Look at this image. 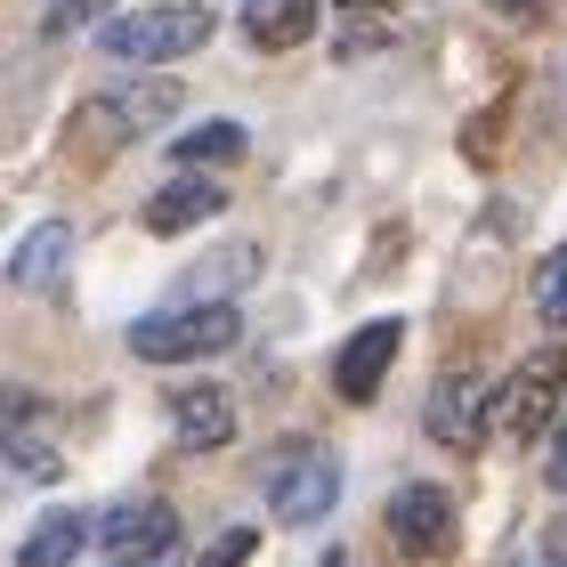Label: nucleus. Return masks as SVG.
<instances>
[{"instance_id":"6ab92c4d","label":"nucleus","mask_w":567,"mask_h":567,"mask_svg":"<svg viewBox=\"0 0 567 567\" xmlns=\"http://www.w3.org/2000/svg\"><path fill=\"white\" fill-rule=\"evenodd\" d=\"M551 559L567 567V519H551Z\"/></svg>"},{"instance_id":"f8f14e48","label":"nucleus","mask_w":567,"mask_h":567,"mask_svg":"<svg viewBox=\"0 0 567 567\" xmlns=\"http://www.w3.org/2000/svg\"><path fill=\"white\" fill-rule=\"evenodd\" d=\"M65 251H73V227H65V219H49V227H33V236L17 244V260H9V276L24 284V292H41V284H49V276L65 268Z\"/></svg>"},{"instance_id":"412c9836","label":"nucleus","mask_w":567,"mask_h":567,"mask_svg":"<svg viewBox=\"0 0 567 567\" xmlns=\"http://www.w3.org/2000/svg\"><path fill=\"white\" fill-rule=\"evenodd\" d=\"M349 9H365V0H349Z\"/></svg>"},{"instance_id":"4468645a","label":"nucleus","mask_w":567,"mask_h":567,"mask_svg":"<svg viewBox=\"0 0 567 567\" xmlns=\"http://www.w3.org/2000/svg\"><path fill=\"white\" fill-rule=\"evenodd\" d=\"M178 163H236V154H244V122H203V131H178Z\"/></svg>"},{"instance_id":"423d86ee","label":"nucleus","mask_w":567,"mask_h":567,"mask_svg":"<svg viewBox=\"0 0 567 567\" xmlns=\"http://www.w3.org/2000/svg\"><path fill=\"white\" fill-rule=\"evenodd\" d=\"M390 535L414 559H437V551H454V495L446 486H398V503H390Z\"/></svg>"},{"instance_id":"ddd939ff","label":"nucleus","mask_w":567,"mask_h":567,"mask_svg":"<svg viewBox=\"0 0 567 567\" xmlns=\"http://www.w3.org/2000/svg\"><path fill=\"white\" fill-rule=\"evenodd\" d=\"M82 544H90V527L73 519V511H58V519H41V527L17 544V567H73V559H82Z\"/></svg>"},{"instance_id":"f03ea898","label":"nucleus","mask_w":567,"mask_h":567,"mask_svg":"<svg viewBox=\"0 0 567 567\" xmlns=\"http://www.w3.org/2000/svg\"><path fill=\"white\" fill-rule=\"evenodd\" d=\"M244 341V317L227 300H203V308H171V317H138L131 324V349L146 365H178V357H219Z\"/></svg>"},{"instance_id":"f3484780","label":"nucleus","mask_w":567,"mask_h":567,"mask_svg":"<svg viewBox=\"0 0 567 567\" xmlns=\"http://www.w3.org/2000/svg\"><path fill=\"white\" fill-rule=\"evenodd\" d=\"M544 478H551V486H559V495H567V422L551 430V471H544Z\"/></svg>"},{"instance_id":"1a4fd4ad","label":"nucleus","mask_w":567,"mask_h":567,"mask_svg":"<svg viewBox=\"0 0 567 567\" xmlns=\"http://www.w3.org/2000/svg\"><path fill=\"white\" fill-rule=\"evenodd\" d=\"M219 212H227V195L212 187V178H171V187L146 203V227H154V236H187V227L219 219Z\"/></svg>"},{"instance_id":"2eb2a0df","label":"nucleus","mask_w":567,"mask_h":567,"mask_svg":"<svg viewBox=\"0 0 567 567\" xmlns=\"http://www.w3.org/2000/svg\"><path fill=\"white\" fill-rule=\"evenodd\" d=\"M535 308H544V324H567V244L544 260V276H535Z\"/></svg>"},{"instance_id":"0eeeda50","label":"nucleus","mask_w":567,"mask_h":567,"mask_svg":"<svg viewBox=\"0 0 567 567\" xmlns=\"http://www.w3.org/2000/svg\"><path fill=\"white\" fill-rule=\"evenodd\" d=\"M171 430L187 437L195 454H212L236 437V405H227V390H212V381H187V390H171Z\"/></svg>"},{"instance_id":"9d476101","label":"nucleus","mask_w":567,"mask_h":567,"mask_svg":"<svg viewBox=\"0 0 567 567\" xmlns=\"http://www.w3.org/2000/svg\"><path fill=\"white\" fill-rule=\"evenodd\" d=\"M478 430H486L478 422V381L471 373H446L430 390V437H437V446H471Z\"/></svg>"},{"instance_id":"7ed1b4c3","label":"nucleus","mask_w":567,"mask_h":567,"mask_svg":"<svg viewBox=\"0 0 567 567\" xmlns=\"http://www.w3.org/2000/svg\"><path fill=\"white\" fill-rule=\"evenodd\" d=\"M341 503V462L317 454V446H284L268 462V511L284 527H308V519H324V511Z\"/></svg>"},{"instance_id":"39448f33","label":"nucleus","mask_w":567,"mask_h":567,"mask_svg":"<svg viewBox=\"0 0 567 567\" xmlns=\"http://www.w3.org/2000/svg\"><path fill=\"white\" fill-rule=\"evenodd\" d=\"M398 341H405V324H398V317L357 324V332H349V349L332 357V390H341L349 405H365V398L381 390V373L398 365Z\"/></svg>"},{"instance_id":"9b49d317","label":"nucleus","mask_w":567,"mask_h":567,"mask_svg":"<svg viewBox=\"0 0 567 567\" xmlns=\"http://www.w3.org/2000/svg\"><path fill=\"white\" fill-rule=\"evenodd\" d=\"M308 24H317V0H251L244 9V33L260 49H300Z\"/></svg>"},{"instance_id":"f257e3e1","label":"nucleus","mask_w":567,"mask_h":567,"mask_svg":"<svg viewBox=\"0 0 567 567\" xmlns=\"http://www.w3.org/2000/svg\"><path fill=\"white\" fill-rule=\"evenodd\" d=\"M203 41H212V9H203V0H154V9L97 24V49H106L114 65H171Z\"/></svg>"},{"instance_id":"6e6552de","label":"nucleus","mask_w":567,"mask_h":567,"mask_svg":"<svg viewBox=\"0 0 567 567\" xmlns=\"http://www.w3.org/2000/svg\"><path fill=\"white\" fill-rule=\"evenodd\" d=\"M97 535H106L122 559H154V551H163L171 535H178V519H171L163 503H114L106 519H97Z\"/></svg>"},{"instance_id":"a211bd4d","label":"nucleus","mask_w":567,"mask_h":567,"mask_svg":"<svg viewBox=\"0 0 567 567\" xmlns=\"http://www.w3.org/2000/svg\"><path fill=\"white\" fill-rule=\"evenodd\" d=\"M90 9H97V0H65V9H58V17H49V33H73V24H82Z\"/></svg>"},{"instance_id":"aec40b11","label":"nucleus","mask_w":567,"mask_h":567,"mask_svg":"<svg viewBox=\"0 0 567 567\" xmlns=\"http://www.w3.org/2000/svg\"><path fill=\"white\" fill-rule=\"evenodd\" d=\"M114 567H154V559H114Z\"/></svg>"},{"instance_id":"20e7f679","label":"nucleus","mask_w":567,"mask_h":567,"mask_svg":"<svg viewBox=\"0 0 567 567\" xmlns=\"http://www.w3.org/2000/svg\"><path fill=\"white\" fill-rule=\"evenodd\" d=\"M559 381H567V357H559V349H535L527 365L495 390L486 430H495V437H535V430L551 422V405H559Z\"/></svg>"},{"instance_id":"dca6fc26","label":"nucleus","mask_w":567,"mask_h":567,"mask_svg":"<svg viewBox=\"0 0 567 567\" xmlns=\"http://www.w3.org/2000/svg\"><path fill=\"white\" fill-rule=\"evenodd\" d=\"M251 544H260V535H251V527H227V535H219V544L203 551L195 567H244V559H251Z\"/></svg>"}]
</instances>
